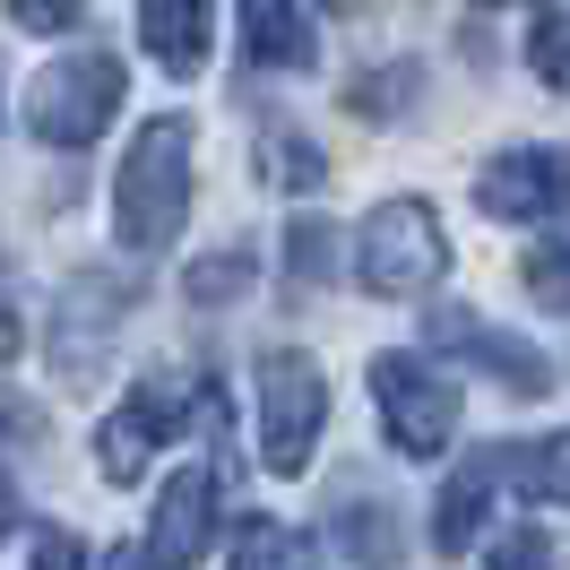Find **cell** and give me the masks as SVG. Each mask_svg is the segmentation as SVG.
<instances>
[{"label":"cell","instance_id":"1","mask_svg":"<svg viewBox=\"0 0 570 570\" xmlns=\"http://www.w3.org/2000/svg\"><path fill=\"white\" fill-rule=\"evenodd\" d=\"M190 216V121L181 112H156L139 139H130V165L112 181V225H121V250H165Z\"/></svg>","mask_w":570,"mask_h":570},{"label":"cell","instance_id":"2","mask_svg":"<svg viewBox=\"0 0 570 570\" xmlns=\"http://www.w3.org/2000/svg\"><path fill=\"white\" fill-rule=\"evenodd\" d=\"M441 268H450V243H441L432 199H381V208L363 216V234H355L363 294H381V303H415V294L441 285Z\"/></svg>","mask_w":570,"mask_h":570},{"label":"cell","instance_id":"3","mask_svg":"<svg viewBox=\"0 0 570 570\" xmlns=\"http://www.w3.org/2000/svg\"><path fill=\"white\" fill-rule=\"evenodd\" d=\"M121 96H130V78H121V61L112 52H70V61H52V70L36 78V96H27V130H36L43 147H96L112 130V112H121Z\"/></svg>","mask_w":570,"mask_h":570},{"label":"cell","instance_id":"4","mask_svg":"<svg viewBox=\"0 0 570 570\" xmlns=\"http://www.w3.org/2000/svg\"><path fill=\"white\" fill-rule=\"evenodd\" d=\"M372 406L397 459H441L459 441V381L424 355H372Z\"/></svg>","mask_w":570,"mask_h":570},{"label":"cell","instance_id":"5","mask_svg":"<svg viewBox=\"0 0 570 570\" xmlns=\"http://www.w3.org/2000/svg\"><path fill=\"white\" fill-rule=\"evenodd\" d=\"M328 424V381L303 346H277L259 363V466L268 475H303L312 466V441Z\"/></svg>","mask_w":570,"mask_h":570},{"label":"cell","instance_id":"6","mask_svg":"<svg viewBox=\"0 0 570 570\" xmlns=\"http://www.w3.org/2000/svg\"><path fill=\"white\" fill-rule=\"evenodd\" d=\"M130 285L112 277V268H78L61 285V303H52V372L70 381V390H96L112 372V337L130 328Z\"/></svg>","mask_w":570,"mask_h":570},{"label":"cell","instance_id":"7","mask_svg":"<svg viewBox=\"0 0 570 570\" xmlns=\"http://www.w3.org/2000/svg\"><path fill=\"white\" fill-rule=\"evenodd\" d=\"M475 208L493 225H544L553 208H570V147H501L475 174Z\"/></svg>","mask_w":570,"mask_h":570},{"label":"cell","instance_id":"8","mask_svg":"<svg viewBox=\"0 0 570 570\" xmlns=\"http://www.w3.org/2000/svg\"><path fill=\"white\" fill-rule=\"evenodd\" d=\"M174 424H181V381H139L130 406H112V424L96 432V475L105 484H139L147 459L174 441Z\"/></svg>","mask_w":570,"mask_h":570},{"label":"cell","instance_id":"9","mask_svg":"<svg viewBox=\"0 0 570 570\" xmlns=\"http://www.w3.org/2000/svg\"><path fill=\"white\" fill-rule=\"evenodd\" d=\"M216 501H225V475L216 466H181L174 484H165V501H156V528H147L139 562H165V570L199 562L216 544Z\"/></svg>","mask_w":570,"mask_h":570},{"label":"cell","instance_id":"10","mask_svg":"<svg viewBox=\"0 0 570 570\" xmlns=\"http://www.w3.org/2000/svg\"><path fill=\"white\" fill-rule=\"evenodd\" d=\"M424 337H432V346H450V355H466V363H484V372H493L510 397H544V390H553V372H544V355H535L528 337L466 321V312H450V303H432Z\"/></svg>","mask_w":570,"mask_h":570},{"label":"cell","instance_id":"11","mask_svg":"<svg viewBox=\"0 0 570 570\" xmlns=\"http://www.w3.org/2000/svg\"><path fill=\"white\" fill-rule=\"evenodd\" d=\"M493 493H501L493 450H475V459L441 484V501H432V553H441V562H466V553H475V535L493 528Z\"/></svg>","mask_w":570,"mask_h":570},{"label":"cell","instance_id":"12","mask_svg":"<svg viewBox=\"0 0 570 570\" xmlns=\"http://www.w3.org/2000/svg\"><path fill=\"white\" fill-rule=\"evenodd\" d=\"M139 43L156 52V70L199 78L216 43V0H139Z\"/></svg>","mask_w":570,"mask_h":570},{"label":"cell","instance_id":"13","mask_svg":"<svg viewBox=\"0 0 570 570\" xmlns=\"http://www.w3.org/2000/svg\"><path fill=\"white\" fill-rule=\"evenodd\" d=\"M501 484L519 501H535V510H553L562 501L570 510V432H535V441H501Z\"/></svg>","mask_w":570,"mask_h":570},{"label":"cell","instance_id":"14","mask_svg":"<svg viewBox=\"0 0 570 570\" xmlns=\"http://www.w3.org/2000/svg\"><path fill=\"white\" fill-rule=\"evenodd\" d=\"M243 52L259 70H312V61H321V36L303 27L294 0H243Z\"/></svg>","mask_w":570,"mask_h":570},{"label":"cell","instance_id":"15","mask_svg":"<svg viewBox=\"0 0 570 570\" xmlns=\"http://www.w3.org/2000/svg\"><path fill=\"white\" fill-rule=\"evenodd\" d=\"M250 277H259V250L234 243V250H208V259H190V268H181V294H190L199 312H216V303H243Z\"/></svg>","mask_w":570,"mask_h":570},{"label":"cell","instance_id":"16","mask_svg":"<svg viewBox=\"0 0 570 570\" xmlns=\"http://www.w3.org/2000/svg\"><path fill=\"white\" fill-rule=\"evenodd\" d=\"M528 70L553 87V96H570V0H544L528 18Z\"/></svg>","mask_w":570,"mask_h":570},{"label":"cell","instance_id":"17","mask_svg":"<svg viewBox=\"0 0 570 570\" xmlns=\"http://www.w3.org/2000/svg\"><path fill=\"white\" fill-rule=\"evenodd\" d=\"M259 181H268V190H321V181H328V156L312 139L277 130V139H259Z\"/></svg>","mask_w":570,"mask_h":570},{"label":"cell","instance_id":"18","mask_svg":"<svg viewBox=\"0 0 570 570\" xmlns=\"http://www.w3.org/2000/svg\"><path fill=\"white\" fill-rule=\"evenodd\" d=\"M415 87H424V70H415V61H390V70H363L346 105H355L363 121H390V112L415 105Z\"/></svg>","mask_w":570,"mask_h":570},{"label":"cell","instance_id":"19","mask_svg":"<svg viewBox=\"0 0 570 570\" xmlns=\"http://www.w3.org/2000/svg\"><path fill=\"white\" fill-rule=\"evenodd\" d=\"M285 268L303 285L337 277V225H321V216H303V225H285Z\"/></svg>","mask_w":570,"mask_h":570},{"label":"cell","instance_id":"20","mask_svg":"<svg viewBox=\"0 0 570 570\" xmlns=\"http://www.w3.org/2000/svg\"><path fill=\"white\" fill-rule=\"evenodd\" d=\"M528 285L544 294V312H570V225L528 250Z\"/></svg>","mask_w":570,"mask_h":570},{"label":"cell","instance_id":"21","mask_svg":"<svg viewBox=\"0 0 570 570\" xmlns=\"http://www.w3.org/2000/svg\"><path fill=\"white\" fill-rule=\"evenodd\" d=\"M312 553H321L312 535H285V528H243V535H234V562H243V570H259V562H312Z\"/></svg>","mask_w":570,"mask_h":570},{"label":"cell","instance_id":"22","mask_svg":"<svg viewBox=\"0 0 570 570\" xmlns=\"http://www.w3.org/2000/svg\"><path fill=\"white\" fill-rule=\"evenodd\" d=\"M87 18V0H9V27H27V36H61Z\"/></svg>","mask_w":570,"mask_h":570},{"label":"cell","instance_id":"23","mask_svg":"<svg viewBox=\"0 0 570 570\" xmlns=\"http://www.w3.org/2000/svg\"><path fill=\"white\" fill-rule=\"evenodd\" d=\"M337 553H390V519H381V501H355V535H337Z\"/></svg>","mask_w":570,"mask_h":570},{"label":"cell","instance_id":"24","mask_svg":"<svg viewBox=\"0 0 570 570\" xmlns=\"http://www.w3.org/2000/svg\"><path fill=\"white\" fill-rule=\"evenodd\" d=\"M36 562H87V544H78V535H61V528H43V535H36Z\"/></svg>","mask_w":570,"mask_h":570},{"label":"cell","instance_id":"25","mask_svg":"<svg viewBox=\"0 0 570 570\" xmlns=\"http://www.w3.org/2000/svg\"><path fill=\"white\" fill-rule=\"evenodd\" d=\"M493 562H553V535H510Z\"/></svg>","mask_w":570,"mask_h":570},{"label":"cell","instance_id":"26","mask_svg":"<svg viewBox=\"0 0 570 570\" xmlns=\"http://www.w3.org/2000/svg\"><path fill=\"white\" fill-rule=\"evenodd\" d=\"M18 528V484H9V466H0V535Z\"/></svg>","mask_w":570,"mask_h":570},{"label":"cell","instance_id":"27","mask_svg":"<svg viewBox=\"0 0 570 570\" xmlns=\"http://www.w3.org/2000/svg\"><path fill=\"white\" fill-rule=\"evenodd\" d=\"M328 9H355V0H328Z\"/></svg>","mask_w":570,"mask_h":570}]
</instances>
